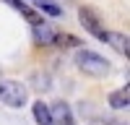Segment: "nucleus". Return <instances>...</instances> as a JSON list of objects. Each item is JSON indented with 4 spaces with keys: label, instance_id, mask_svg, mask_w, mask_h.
<instances>
[{
    "label": "nucleus",
    "instance_id": "20e7f679",
    "mask_svg": "<svg viewBox=\"0 0 130 125\" xmlns=\"http://www.w3.org/2000/svg\"><path fill=\"white\" fill-rule=\"evenodd\" d=\"M104 42H109V44L120 52V55H130V39H127V34H120V31H107V39Z\"/></svg>",
    "mask_w": 130,
    "mask_h": 125
},
{
    "label": "nucleus",
    "instance_id": "7ed1b4c3",
    "mask_svg": "<svg viewBox=\"0 0 130 125\" xmlns=\"http://www.w3.org/2000/svg\"><path fill=\"white\" fill-rule=\"evenodd\" d=\"M78 18H81V24H83V29L89 31L91 37H96V39H107V29H104V24H102V18L96 16V10H91V8H81L78 10Z\"/></svg>",
    "mask_w": 130,
    "mask_h": 125
},
{
    "label": "nucleus",
    "instance_id": "9d476101",
    "mask_svg": "<svg viewBox=\"0 0 130 125\" xmlns=\"http://www.w3.org/2000/svg\"><path fill=\"white\" fill-rule=\"evenodd\" d=\"M52 44H70V47H81V42L75 39V37H70V34H60V31H55V42Z\"/></svg>",
    "mask_w": 130,
    "mask_h": 125
},
{
    "label": "nucleus",
    "instance_id": "39448f33",
    "mask_svg": "<svg viewBox=\"0 0 130 125\" xmlns=\"http://www.w3.org/2000/svg\"><path fill=\"white\" fill-rule=\"evenodd\" d=\"M31 115H34V120H37V125H55V120H52V112H50V107L44 102H34L31 104Z\"/></svg>",
    "mask_w": 130,
    "mask_h": 125
},
{
    "label": "nucleus",
    "instance_id": "f03ea898",
    "mask_svg": "<svg viewBox=\"0 0 130 125\" xmlns=\"http://www.w3.org/2000/svg\"><path fill=\"white\" fill-rule=\"evenodd\" d=\"M75 65H78L83 73H89V76H104L107 70H109V60L102 57L99 52L94 50H78L75 52Z\"/></svg>",
    "mask_w": 130,
    "mask_h": 125
},
{
    "label": "nucleus",
    "instance_id": "0eeeda50",
    "mask_svg": "<svg viewBox=\"0 0 130 125\" xmlns=\"http://www.w3.org/2000/svg\"><path fill=\"white\" fill-rule=\"evenodd\" d=\"M31 29H34V39L39 44H52V42H55V31H52L44 21H42V24H34Z\"/></svg>",
    "mask_w": 130,
    "mask_h": 125
},
{
    "label": "nucleus",
    "instance_id": "9b49d317",
    "mask_svg": "<svg viewBox=\"0 0 130 125\" xmlns=\"http://www.w3.org/2000/svg\"><path fill=\"white\" fill-rule=\"evenodd\" d=\"M34 3H42V0H34Z\"/></svg>",
    "mask_w": 130,
    "mask_h": 125
},
{
    "label": "nucleus",
    "instance_id": "6e6552de",
    "mask_svg": "<svg viewBox=\"0 0 130 125\" xmlns=\"http://www.w3.org/2000/svg\"><path fill=\"white\" fill-rule=\"evenodd\" d=\"M50 112H52L55 125H57V122H62V125H70V122H73V115H70V110H68V104H65V102H57Z\"/></svg>",
    "mask_w": 130,
    "mask_h": 125
},
{
    "label": "nucleus",
    "instance_id": "f8f14e48",
    "mask_svg": "<svg viewBox=\"0 0 130 125\" xmlns=\"http://www.w3.org/2000/svg\"><path fill=\"white\" fill-rule=\"evenodd\" d=\"M70 125H73V122H70Z\"/></svg>",
    "mask_w": 130,
    "mask_h": 125
},
{
    "label": "nucleus",
    "instance_id": "f257e3e1",
    "mask_svg": "<svg viewBox=\"0 0 130 125\" xmlns=\"http://www.w3.org/2000/svg\"><path fill=\"white\" fill-rule=\"evenodd\" d=\"M26 102H29V91L21 81L0 78V104H5V107H24Z\"/></svg>",
    "mask_w": 130,
    "mask_h": 125
},
{
    "label": "nucleus",
    "instance_id": "423d86ee",
    "mask_svg": "<svg viewBox=\"0 0 130 125\" xmlns=\"http://www.w3.org/2000/svg\"><path fill=\"white\" fill-rule=\"evenodd\" d=\"M5 3H8L10 8H16L18 13L24 16V18H29V21H31V26H34V24H42V21H44V18H42V16L37 13V10H31V8L26 5L24 0H5Z\"/></svg>",
    "mask_w": 130,
    "mask_h": 125
},
{
    "label": "nucleus",
    "instance_id": "1a4fd4ad",
    "mask_svg": "<svg viewBox=\"0 0 130 125\" xmlns=\"http://www.w3.org/2000/svg\"><path fill=\"white\" fill-rule=\"evenodd\" d=\"M109 104L115 110H127V104H130V94H127V86L125 89H117L109 94Z\"/></svg>",
    "mask_w": 130,
    "mask_h": 125
}]
</instances>
